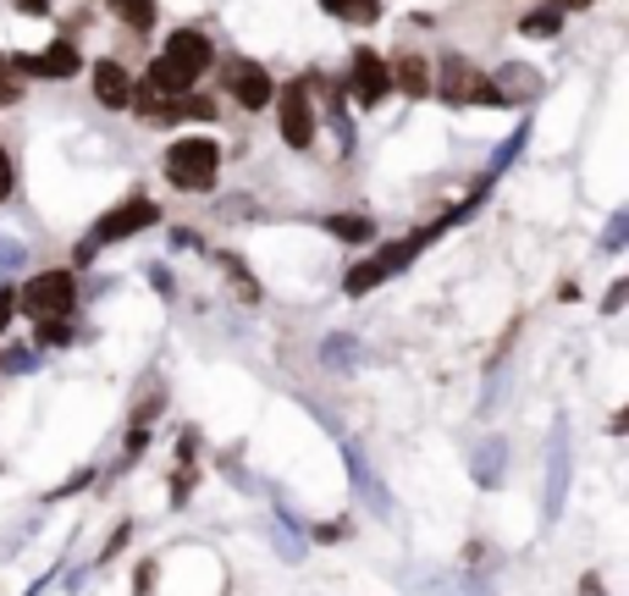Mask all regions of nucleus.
I'll list each match as a JSON object with an SVG mask.
<instances>
[{
	"label": "nucleus",
	"mask_w": 629,
	"mask_h": 596,
	"mask_svg": "<svg viewBox=\"0 0 629 596\" xmlns=\"http://www.w3.org/2000/svg\"><path fill=\"white\" fill-rule=\"evenodd\" d=\"M210 61H216V44H210V33L204 28H177L171 39H166V50L156 56V67H150V89L156 95H188L204 72H210Z\"/></svg>",
	"instance_id": "nucleus-1"
},
{
	"label": "nucleus",
	"mask_w": 629,
	"mask_h": 596,
	"mask_svg": "<svg viewBox=\"0 0 629 596\" xmlns=\"http://www.w3.org/2000/svg\"><path fill=\"white\" fill-rule=\"evenodd\" d=\"M216 171H221V145L204 139V133L177 139V145L166 149V177H171V188H182V193H210V188H216Z\"/></svg>",
	"instance_id": "nucleus-2"
},
{
	"label": "nucleus",
	"mask_w": 629,
	"mask_h": 596,
	"mask_svg": "<svg viewBox=\"0 0 629 596\" xmlns=\"http://www.w3.org/2000/svg\"><path fill=\"white\" fill-rule=\"evenodd\" d=\"M156 221H160L156 199H144V193H128L117 210H106V216L89 227V238H83V260H89L94 249H106V244H122V238H133V232L156 227Z\"/></svg>",
	"instance_id": "nucleus-3"
},
{
	"label": "nucleus",
	"mask_w": 629,
	"mask_h": 596,
	"mask_svg": "<svg viewBox=\"0 0 629 596\" xmlns=\"http://www.w3.org/2000/svg\"><path fill=\"white\" fill-rule=\"evenodd\" d=\"M72 304H78V277L72 271H39V277H28V288L17 294V309H28V315H72Z\"/></svg>",
	"instance_id": "nucleus-4"
},
{
	"label": "nucleus",
	"mask_w": 629,
	"mask_h": 596,
	"mask_svg": "<svg viewBox=\"0 0 629 596\" xmlns=\"http://www.w3.org/2000/svg\"><path fill=\"white\" fill-rule=\"evenodd\" d=\"M271 106H277V122H282V145H288V149H310L314 145V128H320L310 89H304V83H288V89H277V95H271Z\"/></svg>",
	"instance_id": "nucleus-5"
},
{
	"label": "nucleus",
	"mask_w": 629,
	"mask_h": 596,
	"mask_svg": "<svg viewBox=\"0 0 629 596\" xmlns=\"http://www.w3.org/2000/svg\"><path fill=\"white\" fill-rule=\"evenodd\" d=\"M442 100H448V106H502L497 83H491L486 72H475L465 56H448V61H442Z\"/></svg>",
	"instance_id": "nucleus-6"
},
{
	"label": "nucleus",
	"mask_w": 629,
	"mask_h": 596,
	"mask_svg": "<svg viewBox=\"0 0 629 596\" xmlns=\"http://www.w3.org/2000/svg\"><path fill=\"white\" fill-rule=\"evenodd\" d=\"M348 95H353V106H365V111H376L387 95H392V72H387V56H376V50H353V67H348Z\"/></svg>",
	"instance_id": "nucleus-7"
},
{
	"label": "nucleus",
	"mask_w": 629,
	"mask_h": 596,
	"mask_svg": "<svg viewBox=\"0 0 629 596\" xmlns=\"http://www.w3.org/2000/svg\"><path fill=\"white\" fill-rule=\"evenodd\" d=\"M227 95H232L243 111H266L271 95H277V83H271V72H266L260 61H227Z\"/></svg>",
	"instance_id": "nucleus-8"
},
{
	"label": "nucleus",
	"mask_w": 629,
	"mask_h": 596,
	"mask_svg": "<svg viewBox=\"0 0 629 596\" xmlns=\"http://www.w3.org/2000/svg\"><path fill=\"white\" fill-rule=\"evenodd\" d=\"M11 61H17V72H33V78H78L83 72V56L72 39H56L39 56H11Z\"/></svg>",
	"instance_id": "nucleus-9"
},
{
	"label": "nucleus",
	"mask_w": 629,
	"mask_h": 596,
	"mask_svg": "<svg viewBox=\"0 0 629 596\" xmlns=\"http://www.w3.org/2000/svg\"><path fill=\"white\" fill-rule=\"evenodd\" d=\"M89 83H94V100H100L106 111H128V106H133V72H128L122 61H100Z\"/></svg>",
	"instance_id": "nucleus-10"
},
{
	"label": "nucleus",
	"mask_w": 629,
	"mask_h": 596,
	"mask_svg": "<svg viewBox=\"0 0 629 596\" xmlns=\"http://www.w3.org/2000/svg\"><path fill=\"white\" fill-rule=\"evenodd\" d=\"M387 72H392V89H403L409 100H426L431 95V61L420 50H398V61Z\"/></svg>",
	"instance_id": "nucleus-11"
},
{
	"label": "nucleus",
	"mask_w": 629,
	"mask_h": 596,
	"mask_svg": "<svg viewBox=\"0 0 629 596\" xmlns=\"http://www.w3.org/2000/svg\"><path fill=\"white\" fill-rule=\"evenodd\" d=\"M326 232L342 244H376V221L370 216H326Z\"/></svg>",
	"instance_id": "nucleus-12"
},
{
	"label": "nucleus",
	"mask_w": 629,
	"mask_h": 596,
	"mask_svg": "<svg viewBox=\"0 0 629 596\" xmlns=\"http://www.w3.org/2000/svg\"><path fill=\"white\" fill-rule=\"evenodd\" d=\"M111 17L133 33H150L156 28V0H111Z\"/></svg>",
	"instance_id": "nucleus-13"
},
{
	"label": "nucleus",
	"mask_w": 629,
	"mask_h": 596,
	"mask_svg": "<svg viewBox=\"0 0 629 596\" xmlns=\"http://www.w3.org/2000/svg\"><path fill=\"white\" fill-rule=\"evenodd\" d=\"M320 6H326L331 17H342V22H365V28L381 17V0H320Z\"/></svg>",
	"instance_id": "nucleus-14"
},
{
	"label": "nucleus",
	"mask_w": 629,
	"mask_h": 596,
	"mask_svg": "<svg viewBox=\"0 0 629 596\" xmlns=\"http://www.w3.org/2000/svg\"><path fill=\"white\" fill-rule=\"evenodd\" d=\"M558 28H563V11H552V6H547V11L536 6V11L519 22V33H525V39H552Z\"/></svg>",
	"instance_id": "nucleus-15"
},
{
	"label": "nucleus",
	"mask_w": 629,
	"mask_h": 596,
	"mask_svg": "<svg viewBox=\"0 0 629 596\" xmlns=\"http://www.w3.org/2000/svg\"><path fill=\"white\" fill-rule=\"evenodd\" d=\"M381 282H387V277H381V266H376V260H359V266L348 271V282H342V288L359 298V294H370V288H381Z\"/></svg>",
	"instance_id": "nucleus-16"
},
{
	"label": "nucleus",
	"mask_w": 629,
	"mask_h": 596,
	"mask_svg": "<svg viewBox=\"0 0 629 596\" xmlns=\"http://www.w3.org/2000/svg\"><path fill=\"white\" fill-rule=\"evenodd\" d=\"M22 100V72H17V61L11 56H0V111L6 106H17Z\"/></svg>",
	"instance_id": "nucleus-17"
},
{
	"label": "nucleus",
	"mask_w": 629,
	"mask_h": 596,
	"mask_svg": "<svg viewBox=\"0 0 629 596\" xmlns=\"http://www.w3.org/2000/svg\"><path fill=\"white\" fill-rule=\"evenodd\" d=\"M221 266H227V277H232V282H238V294H243V298H260V288H254V282H249V266H243V260H238V255H221Z\"/></svg>",
	"instance_id": "nucleus-18"
},
{
	"label": "nucleus",
	"mask_w": 629,
	"mask_h": 596,
	"mask_svg": "<svg viewBox=\"0 0 629 596\" xmlns=\"http://www.w3.org/2000/svg\"><path fill=\"white\" fill-rule=\"evenodd\" d=\"M525 139H530V128H519V133H513V139H508V145H502V155H497V160H491V177H497V171H502V166H508V160H513V155H519V149H525Z\"/></svg>",
	"instance_id": "nucleus-19"
},
{
	"label": "nucleus",
	"mask_w": 629,
	"mask_h": 596,
	"mask_svg": "<svg viewBox=\"0 0 629 596\" xmlns=\"http://www.w3.org/2000/svg\"><path fill=\"white\" fill-rule=\"evenodd\" d=\"M11 188H17V166H11V155L0 149V205L11 199Z\"/></svg>",
	"instance_id": "nucleus-20"
},
{
	"label": "nucleus",
	"mask_w": 629,
	"mask_h": 596,
	"mask_svg": "<svg viewBox=\"0 0 629 596\" xmlns=\"http://www.w3.org/2000/svg\"><path fill=\"white\" fill-rule=\"evenodd\" d=\"M11 315H17V294H11V288H0V331L11 326Z\"/></svg>",
	"instance_id": "nucleus-21"
},
{
	"label": "nucleus",
	"mask_w": 629,
	"mask_h": 596,
	"mask_svg": "<svg viewBox=\"0 0 629 596\" xmlns=\"http://www.w3.org/2000/svg\"><path fill=\"white\" fill-rule=\"evenodd\" d=\"M22 17H50V0H11Z\"/></svg>",
	"instance_id": "nucleus-22"
},
{
	"label": "nucleus",
	"mask_w": 629,
	"mask_h": 596,
	"mask_svg": "<svg viewBox=\"0 0 629 596\" xmlns=\"http://www.w3.org/2000/svg\"><path fill=\"white\" fill-rule=\"evenodd\" d=\"M552 11H586V6H597V0H547Z\"/></svg>",
	"instance_id": "nucleus-23"
},
{
	"label": "nucleus",
	"mask_w": 629,
	"mask_h": 596,
	"mask_svg": "<svg viewBox=\"0 0 629 596\" xmlns=\"http://www.w3.org/2000/svg\"><path fill=\"white\" fill-rule=\"evenodd\" d=\"M625 294H629V282H613V294H608V315H613V309L625 304Z\"/></svg>",
	"instance_id": "nucleus-24"
}]
</instances>
